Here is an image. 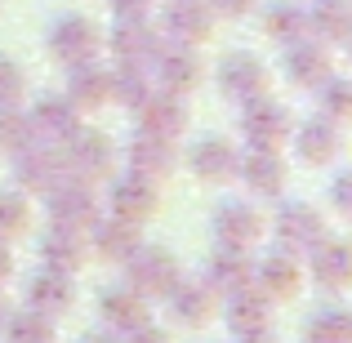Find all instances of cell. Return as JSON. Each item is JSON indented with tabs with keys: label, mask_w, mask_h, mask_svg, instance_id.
Returning <instances> with one entry per match:
<instances>
[{
	"label": "cell",
	"mask_w": 352,
	"mask_h": 343,
	"mask_svg": "<svg viewBox=\"0 0 352 343\" xmlns=\"http://www.w3.org/2000/svg\"><path fill=\"white\" fill-rule=\"evenodd\" d=\"M98 312H103V321L116 326V330H134V326L147 321V303L138 299V290H107L103 303H98Z\"/></svg>",
	"instance_id": "7c38bea8"
},
{
	"label": "cell",
	"mask_w": 352,
	"mask_h": 343,
	"mask_svg": "<svg viewBox=\"0 0 352 343\" xmlns=\"http://www.w3.org/2000/svg\"><path fill=\"white\" fill-rule=\"evenodd\" d=\"M112 94L120 103L138 107L147 98V76H143V63L138 58H125V67H120V76H112Z\"/></svg>",
	"instance_id": "f546056e"
},
{
	"label": "cell",
	"mask_w": 352,
	"mask_h": 343,
	"mask_svg": "<svg viewBox=\"0 0 352 343\" xmlns=\"http://www.w3.org/2000/svg\"><path fill=\"white\" fill-rule=\"evenodd\" d=\"M129 161H134V170L143 174V179H161V174L174 165V156H170V138H152V134H143L134 147H129Z\"/></svg>",
	"instance_id": "ffe728a7"
},
{
	"label": "cell",
	"mask_w": 352,
	"mask_h": 343,
	"mask_svg": "<svg viewBox=\"0 0 352 343\" xmlns=\"http://www.w3.org/2000/svg\"><path fill=\"white\" fill-rule=\"evenodd\" d=\"M165 27H170L174 45H197L201 36L210 32V23H206V9H201L197 0H183V5H174L170 14H165Z\"/></svg>",
	"instance_id": "ac0fdd59"
},
{
	"label": "cell",
	"mask_w": 352,
	"mask_h": 343,
	"mask_svg": "<svg viewBox=\"0 0 352 343\" xmlns=\"http://www.w3.org/2000/svg\"><path fill=\"white\" fill-rule=\"evenodd\" d=\"M112 41H116V54H120V58H138V63H143V58H152V54H156V36L147 32L143 23H129V18L116 27Z\"/></svg>",
	"instance_id": "83f0119b"
},
{
	"label": "cell",
	"mask_w": 352,
	"mask_h": 343,
	"mask_svg": "<svg viewBox=\"0 0 352 343\" xmlns=\"http://www.w3.org/2000/svg\"><path fill=\"white\" fill-rule=\"evenodd\" d=\"M192 165H197L201 179H232L241 156L232 152V143L228 138H206V143L197 147V156H192Z\"/></svg>",
	"instance_id": "4fadbf2b"
},
{
	"label": "cell",
	"mask_w": 352,
	"mask_h": 343,
	"mask_svg": "<svg viewBox=\"0 0 352 343\" xmlns=\"http://www.w3.org/2000/svg\"><path fill=\"white\" fill-rule=\"evenodd\" d=\"M107 98H112V76L89 71L85 63H80L76 80H72V103H76V107H94V103H107Z\"/></svg>",
	"instance_id": "f1b7e54d"
},
{
	"label": "cell",
	"mask_w": 352,
	"mask_h": 343,
	"mask_svg": "<svg viewBox=\"0 0 352 343\" xmlns=\"http://www.w3.org/2000/svg\"><path fill=\"white\" fill-rule=\"evenodd\" d=\"M312 343H352V317L348 312H321L312 321Z\"/></svg>",
	"instance_id": "836d02e7"
},
{
	"label": "cell",
	"mask_w": 352,
	"mask_h": 343,
	"mask_svg": "<svg viewBox=\"0 0 352 343\" xmlns=\"http://www.w3.org/2000/svg\"><path fill=\"white\" fill-rule=\"evenodd\" d=\"M241 343H272V339H263V330H254V335H241Z\"/></svg>",
	"instance_id": "f6af8a7d"
},
{
	"label": "cell",
	"mask_w": 352,
	"mask_h": 343,
	"mask_svg": "<svg viewBox=\"0 0 352 343\" xmlns=\"http://www.w3.org/2000/svg\"><path fill=\"white\" fill-rule=\"evenodd\" d=\"M326 116L352 120V89L344 85V80H326Z\"/></svg>",
	"instance_id": "74e56055"
},
{
	"label": "cell",
	"mask_w": 352,
	"mask_h": 343,
	"mask_svg": "<svg viewBox=\"0 0 352 343\" xmlns=\"http://www.w3.org/2000/svg\"><path fill=\"white\" fill-rule=\"evenodd\" d=\"M32 308L36 312H63V308H72V281L63 276V267H50V272L32 276Z\"/></svg>",
	"instance_id": "9a60e30c"
},
{
	"label": "cell",
	"mask_w": 352,
	"mask_h": 343,
	"mask_svg": "<svg viewBox=\"0 0 352 343\" xmlns=\"http://www.w3.org/2000/svg\"><path fill=\"white\" fill-rule=\"evenodd\" d=\"M335 201H339V210H348V214H352V174H344V179L335 183Z\"/></svg>",
	"instance_id": "b9f144b4"
},
{
	"label": "cell",
	"mask_w": 352,
	"mask_h": 343,
	"mask_svg": "<svg viewBox=\"0 0 352 343\" xmlns=\"http://www.w3.org/2000/svg\"><path fill=\"white\" fill-rule=\"evenodd\" d=\"M161 80H165V89H174V94H183V89L197 85L201 63H197V54H192V45H179V49L161 54Z\"/></svg>",
	"instance_id": "2e32d148"
},
{
	"label": "cell",
	"mask_w": 352,
	"mask_h": 343,
	"mask_svg": "<svg viewBox=\"0 0 352 343\" xmlns=\"http://www.w3.org/2000/svg\"><path fill=\"white\" fill-rule=\"evenodd\" d=\"M125 343H170V335H165V330H152V326H134Z\"/></svg>",
	"instance_id": "ab89813d"
},
{
	"label": "cell",
	"mask_w": 352,
	"mask_h": 343,
	"mask_svg": "<svg viewBox=\"0 0 352 343\" xmlns=\"http://www.w3.org/2000/svg\"><path fill=\"white\" fill-rule=\"evenodd\" d=\"M214 236L223 241L228 250H245V245H254V241L263 236V219H258L250 206L232 201V206L219 210V219H214Z\"/></svg>",
	"instance_id": "277c9868"
},
{
	"label": "cell",
	"mask_w": 352,
	"mask_h": 343,
	"mask_svg": "<svg viewBox=\"0 0 352 343\" xmlns=\"http://www.w3.org/2000/svg\"><path fill=\"white\" fill-rule=\"evenodd\" d=\"M245 276H250V267H245V254L241 250H232V254H219L214 258V272H210V281L219 285V290H241L245 285Z\"/></svg>",
	"instance_id": "1f68e13d"
},
{
	"label": "cell",
	"mask_w": 352,
	"mask_h": 343,
	"mask_svg": "<svg viewBox=\"0 0 352 343\" xmlns=\"http://www.w3.org/2000/svg\"><path fill=\"white\" fill-rule=\"evenodd\" d=\"M9 272H14V263H9V250H5V245H0V281H5V276H9Z\"/></svg>",
	"instance_id": "ee69618b"
},
{
	"label": "cell",
	"mask_w": 352,
	"mask_h": 343,
	"mask_svg": "<svg viewBox=\"0 0 352 343\" xmlns=\"http://www.w3.org/2000/svg\"><path fill=\"white\" fill-rule=\"evenodd\" d=\"M23 223H27V201L18 192H0V232L14 236V232H23Z\"/></svg>",
	"instance_id": "8d00e7d4"
},
{
	"label": "cell",
	"mask_w": 352,
	"mask_h": 343,
	"mask_svg": "<svg viewBox=\"0 0 352 343\" xmlns=\"http://www.w3.org/2000/svg\"><path fill=\"white\" fill-rule=\"evenodd\" d=\"M58 165H63V152H36L32 147V152L18 161V179H23L32 192H54L58 188Z\"/></svg>",
	"instance_id": "5bb4252c"
},
{
	"label": "cell",
	"mask_w": 352,
	"mask_h": 343,
	"mask_svg": "<svg viewBox=\"0 0 352 343\" xmlns=\"http://www.w3.org/2000/svg\"><path fill=\"white\" fill-rule=\"evenodd\" d=\"M0 317H5V303H0Z\"/></svg>",
	"instance_id": "7dc6e473"
},
{
	"label": "cell",
	"mask_w": 352,
	"mask_h": 343,
	"mask_svg": "<svg viewBox=\"0 0 352 343\" xmlns=\"http://www.w3.org/2000/svg\"><path fill=\"white\" fill-rule=\"evenodd\" d=\"M170 308H174V317L179 321H206V312H210V290L206 285H197V281H188V285H170Z\"/></svg>",
	"instance_id": "484cf974"
},
{
	"label": "cell",
	"mask_w": 352,
	"mask_h": 343,
	"mask_svg": "<svg viewBox=\"0 0 352 343\" xmlns=\"http://www.w3.org/2000/svg\"><path fill=\"white\" fill-rule=\"evenodd\" d=\"M236 170L245 174L250 188H254V192H267V197H272V192H281V183H285V165L276 161L272 147H254V152H250Z\"/></svg>",
	"instance_id": "8fae6325"
},
{
	"label": "cell",
	"mask_w": 352,
	"mask_h": 343,
	"mask_svg": "<svg viewBox=\"0 0 352 343\" xmlns=\"http://www.w3.org/2000/svg\"><path fill=\"white\" fill-rule=\"evenodd\" d=\"M258 281H263V294H276V299H290V294L299 290V263H294L290 254H281V258H272V263H263Z\"/></svg>",
	"instance_id": "4316f807"
},
{
	"label": "cell",
	"mask_w": 352,
	"mask_h": 343,
	"mask_svg": "<svg viewBox=\"0 0 352 343\" xmlns=\"http://www.w3.org/2000/svg\"><path fill=\"white\" fill-rule=\"evenodd\" d=\"M308 27L321 36V41H339V36L352 32V14H348L344 5H335V0H330V5L317 9V18H308Z\"/></svg>",
	"instance_id": "4dcf8cb0"
},
{
	"label": "cell",
	"mask_w": 352,
	"mask_h": 343,
	"mask_svg": "<svg viewBox=\"0 0 352 343\" xmlns=\"http://www.w3.org/2000/svg\"><path fill=\"white\" fill-rule=\"evenodd\" d=\"M32 129L41 134H54V138H72L76 134V103H63V98H45L41 107L32 112Z\"/></svg>",
	"instance_id": "e0dca14e"
},
{
	"label": "cell",
	"mask_w": 352,
	"mask_h": 343,
	"mask_svg": "<svg viewBox=\"0 0 352 343\" xmlns=\"http://www.w3.org/2000/svg\"><path fill=\"white\" fill-rule=\"evenodd\" d=\"M312 276H317L321 285H330V290H339V285L352 281V245L348 241H317V250H312Z\"/></svg>",
	"instance_id": "52a82bcc"
},
{
	"label": "cell",
	"mask_w": 352,
	"mask_h": 343,
	"mask_svg": "<svg viewBox=\"0 0 352 343\" xmlns=\"http://www.w3.org/2000/svg\"><path fill=\"white\" fill-rule=\"evenodd\" d=\"M94 245H98L103 258H129L134 245H138V232H134V223H125V219H107V223L94 228Z\"/></svg>",
	"instance_id": "603a6c76"
},
{
	"label": "cell",
	"mask_w": 352,
	"mask_h": 343,
	"mask_svg": "<svg viewBox=\"0 0 352 343\" xmlns=\"http://www.w3.org/2000/svg\"><path fill=\"white\" fill-rule=\"evenodd\" d=\"M267 32L281 36V41H299L303 32H308V14L294 5H276L272 14H267Z\"/></svg>",
	"instance_id": "d6a6232c"
},
{
	"label": "cell",
	"mask_w": 352,
	"mask_h": 343,
	"mask_svg": "<svg viewBox=\"0 0 352 343\" xmlns=\"http://www.w3.org/2000/svg\"><path fill=\"white\" fill-rule=\"evenodd\" d=\"M50 41H54V54H58L63 63H76V67L98 54V32L85 23V18H63V23L54 27Z\"/></svg>",
	"instance_id": "8992f818"
},
{
	"label": "cell",
	"mask_w": 352,
	"mask_h": 343,
	"mask_svg": "<svg viewBox=\"0 0 352 343\" xmlns=\"http://www.w3.org/2000/svg\"><path fill=\"white\" fill-rule=\"evenodd\" d=\"M23 98V71H18V63L0 58V103H18Z\"/></svg>",
	"instance_id": "f35d334b"
},
{
	"label": "cell",
	"mask_w": 352,
	"mask_h": 343,
	"mask_svg": "<svg viewBox=\"0 0 352 343\" xmlns=\"http://www.w3.org/2000/svg\"><path fill=\"white\" fill-rule=\"evenodd\" d=\"M9 343H54L50 339V321L41 312H23L9 321Z\"/></svg>",
	"instance_id": "e575fe53"
},
{
	"label": "cell",
	"mask_w": 352,
	"mask_h": 343,
	"mask_svg": "<svg viewBox=\"0 0 352 343\" xmlns=\"http://www.w3.org/2000/svg\"><path fill=\"white\" fill-rule=\"evenodd\" d=\"M299 147H303V161L321 165L339 152V129L330 125V120H312V125L299 129Z\"/></svg>",
	"instance_id": "cb8c5ba5"
},
{
	"label": "cell",
	"mask_w": 352,
	"mask_h": 343,
	"mask_svg": "<svg viewBox=\"0 0 352 343\" xmlns=\"http://www.w3.org/2000/svg\"><path fill=\"white\" fill-rule=\"evenodd\" d=\"M183 107L174 103V98H143L138 103V129L152 138H174L183 129Z\"/></svg>",
	"instance_id": "30bf717a"
},
{
	"label": "cell",
	"mask_w": 352,
	"mask_h": 343,
	"mask_svg": "<svg viewBox=\"0 0 352 343\" xmlns=\"http://www.w3.org/2000/svg\"><path fill=\"white\" fill-rule=\"evenodd\" d=\"M112 161V143L103 134H72V147L63 152V165H72L76 174H103Z\"/></svg>",
	"instance_id": "ba28073f"
},
{
	"label": "cell",
	"mask_w": 352,
	"mask_h": 343,
	"mask_svg": "<svg viewBox=\"0 0 352 343\" xmlns=\"http://www.w3.org/2000/svg\"><path fill=\"white\" fill-rule=\"evenodd\" d=\"M214 5H219V9H228V14H245L254 0H214Z\"/></svg>",
	"instance_id": "7bdbcfd3"
},
{
	"label": "cell",
	"mask_w": 352,
	"mask_h": 343,
	"mask_svg": "<svg viewBox=\"0 0 352 343\" xmlns=\"http://www.w3.org/2000/svg\"><path fill=\"white\" fill-rule=\"evenodd\" d=\"M219 80H223L228 98H258L267 89V67L254 54H232L223 63V71H219Z\"/></svg>",
	"instance_id": "3957f363"
},
{
	"label": "cell",
	"mask_w": 352,
	"mask_h": 343,
	"mask_svg": "<svg viewBox=\"0 0 352 343\" xmlns=\"http://www.w3.org/2000/svg\"><path fill=\"white\" fill-rule=\"evenodd\" d=\"M45 258H50V267H80L85 263V241L76 236V228L58 223V232L45 241Z\"/></svg>",
	"instance_id": "d4e9b609"
},
{
	"label": "cell",
	"mask_w": 352,
	"mask_h": 343,
	"mask_svg": "<svg viewBox=\"0 0 352 343\" xmlns=\"http://www.w3.org/2000/svg\"><path fill=\"white\" fill-rule=\"evenodd\" d=\"M228 317H232L236 335H254V330H263L267 326V294L263 290H236Z\"/></svg>",
	"instance_id": "d6986e66"
},
{
	"label": "cell",
	"mask_w": 352,
	"mask_h": 343,
	"mask_svg": "<svg viewBox=\"0 0 352 343\" xmlns=\"http://www.w3.org/2000/svg\"><path fill=\"white\" fill-rule=\"evenodd\" d=\"M245 134L254 147H276L285 134H290V116H285L281 103H272V98H254L245 112Z\"/></svg>",
	"instance_id": "5b68a950"
},
{
	"label": "cell",
	"mask_w": 352,
	"mask_h": 343,
	"mask_svg": "<svg viewBox=\"0 0 352 343\" xmlns=\"http://www.w3.org/2000/svg\"><path fill=\"white\" fill-rule=\"evenodd\" d=\"M54 219L63 228H80L94 219V197H89L80 183H67L63 192H54Z\"/></svg>",
	"instance_id": "44dd1931"
},
{
	"label": "cell",
	"mask_w": 352,
	"mask_h": 343,
	"mask_svg": "<svg viewBox=\"0 0 352 343\" xmlns=\"http://www.w3.org/2000/svg\"><path fill=\"white\" fill-rule=\"evenodd\" d=\"M85 343H116V339H112V335H89Z\"/></svg>",
	"instance_id": "bcb514c9"
},
{
	"label": "cell",
	"mask_w": 352,
	"mask_h": 343,
	"mask_svg": "<svg viewBox=\"0 0 352 343\" xmlns=\"http://www.w3.org/2000/svg\"><path fill=\"white\" fill-rule=\"evenodd\" d=\"M112 5L120 9V18H143L152 9V0H112Z\"/></svg>",
	"instance_id": "60d3db41"
},
{
	"label": "cell",
	"mask_w": 352,
	"mask_h": 343,
	"mask_svg": "<svg viewBox=\"0 0 352 343\" xmlns=\"http://www.w3.org/2000/svg\"><path fill=\"white\" fill-rule=\"evenodd\" d=\"M129 285L138 294H170L174 285V258L165 250H143L129 254Z\"/></svg>",
	"instance_id": "6da1fadb"
},
{
	"label": "cell",
	"mask_w": 352,
	"mask_h": 343,
	"mask_svg": "<svg viewBox=\"0 0 352 343\" xmlns=\"http://www.w3.org/2000/svg\"><path fill=\"white\" fill-rule=\"evenodd\" d=\"M276 236H281L290 250H312L321 236H326V228H321V214L312 206L290 201V206L281 210V219H276Z\"/></svg>",
	"instance_id": "7a4b0ae2"
},
{
	"label": "cell",
	"mask_w": 352,
	"mask_h": 343,
	"mask_svg": "<svg viewBox=\"0 0 352 343\" xmlns=\"http://www.w3.org/2000/svg\"><path fill=\"white\" fill-rule=\"evenodd\" d=\"M112 210H116V219H125V223H143V219H152V210H156V188L147 179H129V183H120V188L112 192Z\"/></svg>",
	"instance_id": "9c48e42d"
},
{
	"label": "cell",
	"mask_w": 352,
	"mask_h": 343,
	"mask_svg": "<svg viewBox=\"0 0 352 343\" xmlns=\"http://www.w3.org/2000/svg\"><path fill=\"white\" fill-rule=\"evenodd\" d=\"M27 134H32V120L23 112H0V147L5 152H23Z\"/></svg>",
	"instance_id": "d590c367"
},
{
	"label": "cell",
	"mask_w": 352,
	"mask_h": 343,
	"mask_svg": "<svg viewBox=\"0 0 352 343\" xmlns=\"http://www.w3.org/2000/svg\"><path fill=\"white\" fill-rule=\"evenodd\" d=\"M290 76L299 80V85H326L330 80V54L321 49V45H294Z\"/></svg>",
	"instance_id": "7402d4cb"
}]
</instances>
